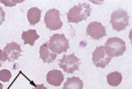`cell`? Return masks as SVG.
Instances as JSON below:
<instances>
[{
  "mask_svg": "<svg viewBox=\"0 0 132 89\" xmlns=\"http://www.w3.org/2000/svg\"><path fill=\"white\" fill-rule=\"evenodd\" d=\"M22 0H1V2L5 6H13L18 3L22 2Z\"/></svg>",
  "mask_w": 132,
  "mask_h": 89,
  "instance_id": "cell-17",
  "label": "cell"
},
{
  "mask_svg": "<svg viewBox=\"0 0 132 89\" xmlns=\"http://www.w3.org/2000/svg\"><path fill=\"white\" fill-rule=\"evenodd\" d=\"M5 13L2 8L0 6V25L5 20Z\"/></svg>",
  "mask_w": 132,
  "mask_h": 89,
  "instance_id": "cell-18",
  "label": "cell"
},
{
  "mask_svg": "<svg viewBox=\"0 0 132 89\" xmlns=\"http://www.w3.org/2000/svg\"><path fill=\"white\" fill-rule=\"evenodd\" d=\"M58 10L53 9L48 11L46 13L44 22L46 27L51 30H56L61 28L62 23L60 17Z\"/></svg>",
  "mask_w": 132,
  "mask_h": 89,
  "instance_id": "cell-6",
  "label": "cell"
},
{
  "mask_svg": "<svg viewBox=\"0 0 132 89\" xmlns=\"http://www.w3.org/2000/svg\"><path fill=\"white\" fill-rule=\"evenodd\" d=\"M0 89H3V86L1 83H0Z\"/></svg>",
  "mask_w": 132,
  "mask_h": 89,
  "instance_id": "cell-21",
  "label": "cell"
},
{
  "mask_svg": "<svg viewBox=\"0 0 132 89\" xmlns=\"http://www.w3.org/2000/svg\"><path fill=\"white\" fill-rule=\"evenodd\" d=\"M41 11L37 7L29 9L27 13V17L31 25H34L40 20Z\"/></svg>",
  "mask_w": 132,
  "mask_h": 89,
  "instance_id": "cell-14",
  "label": "cell"
},
{
  "mask_svg": "<svg viewBox=\"0 0 132 89\" xmlns=\"http://www.w3.org/2000/svg\"><path fill=\"white\" fill-rule=\"evenodd\" d=\"M107 82L109 85L116 86L121 82L122 76L120 73L116 71L108 74L107 76Z\"/></svg>",
  "mask_w": 132,
  "mask_h": 89,
  "instance_id": "cell-15",
  "label": "cell"
},
{
  "mask_svg": "<svg viewBox=\"0 0 132 89\" xmlns=\"http://www.w3.org/2000/svg\"><path fill=\"white\" fill-rule=\"evenodd\" d=\"M129 17L126 12L119 9L114 11L111 16V23L113 28L118 31L124 29L129 24Z\"/></svg>",
  "mask_w": 132,
  "mask_h": 89,
  "instance_id": "cell-4",
  "label": "cell"
},
{
  "mask_svg": "<svg viewBox=\"0 0 132 89\" xmlns=\"http://www.w3.org/2000/svg\"><path fill=\"white\" fill-rule=\"evenodd\" d=\"M11 77L10 71L7 70H3L0 71V80L3 82H8Z\"/></svg>",
  "mask_w": 132,
  "mask_h": 89,
  "instance_id": "cell-16",
  "label": "cell"
},
{
  "mask_svg": "<svg viewBox=\"0 0 132 89\" xmlns=\"http://www.w3.org/2000/svg\"><path fill=\"white\" fill-rule=\"evenodd\" d=\"M48 46L51 51L58 54L66 52L69 48L68 41L63 34H54L50 37Z\"/></svg>",
  "mask_w": 132,
  "mask_h": 89,
  "instance_id": "cell-3",
  "label": "cell"
},
{
  "mask_svg": "<svg viewBox=\"0 0 132 89\" xmlns=\"http://www.w3.org/2000/svg\"><path fill=\"white\" fill-rule=\"evenodd\" d=\"M125 44V42L119 38H110L105 44L106 53L111 57L122 55L126 50Z\"/></svg>",
  "mask_w": 132,
  "mask_h": 89,
  "instance_id": "cell-2",
  "label": "cell"
},
{
  "mask_svg": "<svg viewBox=\"0 0 132 89\" xmlns=\"http://www.w3.org/2000/svg\"><path fill=\"white\" fill-rule=\"evenodd\" d=\"M3 58V53L2 50L0 49V60Z\"/></svg>",
  "mask_w": 132,
  "mask_h": 89,
  "instance_id": "cell-20",
  "label": "cell"
},
{
  "mask_svg": "<svg viewBox=\"0 0 132 89\" xmlns=\"http://www.w3.org/2000/svg\"><path fill=\"white\" fill-rule=\"evenodd\" d=\"M86 32L88 35L97 39L106 35L104 27L101 23L97 22L90 23L87 26Z\"/></svg>",
  "mask_w": 132,
  "mask_h": 89,
  "instance_id": "cell-9",
  "label": "cell"
},
{
  "mask_svg": "<svg viewBox=\"0 0 132 89\" xmlns=\"http://www.w3.org/2000/svg\"><path fill=\"white\" fill-rule=\"evenodd\" d=\"M48 43L46 42L43 44L40 48V58L45 63H50L53 62L56 59L57 54L50 52L49 49Z\"/></svg>",
  "mask_w": 132,
  "mask_h": 89,
  "instance_id": "cell-11",
  "label": "cell"
},
{
  "mask_svg": "<svg viewBox=\"0 0 132 89\" xmlns=\"http://www.w3.org/2000/svg\"><path fill=\"white\" fill-rule=\"evenodd\" d=\"M22 52L20 45L17 43L13 42L7 44L4 49L3 60L11 61L16 59L21 55Z\"/></svg>",
  "mask_w": 132,
  "mask_h": 89,
  "instance_id": "cell-8",
  "label": "cell"
},
{
  "mask_svg": "<svg viewBox=\"0 0 132 89\" xmlns=\"http://www.w3.org/2000/svg\"><path fill=\"white\" fill-rule=\"evenodd\" d=\"M82 81L78 77L75 76L68 78L64 83L63 89H83Z\"/></svg>",
  "mask_w": 132,
  "mask_h": 89,
  "instance_id": "cell-12",
  "label": "cell"
},
{
  "mask_svg": "<svg viewBox=\"0 0 132 89\" xmlns=\"http://www.w3.org/2000/svg\"><path fill=\"white\" fill-rule=\"evenodd\" d=\"M21 36L25 44H28L32 46L40 36L37 34L35 29H29L27 31H23Z\"/></svg>",
  "mask_w": 132,
  "mask_h": 89,
  "instance_id": "cell-13",
  "label": "cell"
},
{
  "mask_svg": "<svg viewBox=\"0 0 132 89\" xmlns=\"http://www.w3.org/2000/svg\"><path fill=\"white\" fill-rule=\"evenodd\" d=\"M46 78L47 82L49 84L55 86H59L63 81L64 78L61 71L53 70L47 73Z\"/></svg>",
  "mask_w": 132,
  "mask_h": 89,
  "instance_id": "cell-10",
  "label": "cell"
},
{
  "mask_svg": "<svg viewBox=\"0 0 132 89\" xmlns=\"http://www.w3.org/2000/svg\"><path fill=\"white\" fill-rule=\"evenodd\" d=\"M33 89H47V88L44 86L43 84H37L35 87L33 88Z\"/></svg>",
  "mask_w": 132,
  "mask_h": 89,
  "instance_id": "cell-19",
  "label": "cell"
},
{
  "mask_svg": "<svg viewBox=\"0 0 132 89\" xmlns=\"http://www.w3.org/2000/svg\"><path fill=\"white\" fill-rule=\"evenodd\" d=\"M111 59V57L106 53L103 46L96 47L92 53V60L97 67L104 68Z\"/></svg>",
  "mask_w": 132,
  "mask_h": 89,
  "instance_id": "cell-7",
  "label": "cell"
},
{
  "mask_svg": "<svg viewBox=\"0 0 132 89\" xmlns=\"http://www.w3.org/2000/svg\"><path fill=\"white\" fill-rule=\"evenodd\" d=\"M80 59L75 56L74 53L69 55L64 54L61 60H59L60 67L64 72L68 73H72L76 70H79Z\"/></svg>",
  "mask_w": 132,
  "mask_h": 89,
  "instance_id": "cell-5",
  "label": "cell"
},
{
  "mask_svg": "<svg viewBox=\"0 0 132 89\" xmlns=\"http://www.w3.org/2000/svg\"><path fill=\"white\" fill-rule=\"evenodd\" d=\"M91 8L89 4L84 3L75 5L70 9L67 17L69 22L78 23L86 19L90 15Z\"/></svg>",
  "mask_w": 132,
  "mask_h": 89,
  "instance_id": "cell-1",
  "label": "cell"
}]
</instances>
